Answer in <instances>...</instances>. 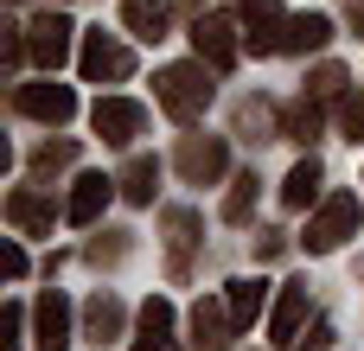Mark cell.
<instances>
[{
  "label": "cell",
  "mask_w": 364,
  "mask_h": 351,
  "mask_svg": "<svg viewBox=\"0 0 364 351\" xmlns=\"http://www.w3.org/2000/svg\"><path fill=\"white\" fill-rule=\"evenodd\" d=\"M154 96H160V109H166L173 122H192V115H205V102H211V77H205V64H166V70L154 77Z\"/></svg>",
  "instance_id": "cell-1"
},
{
  "label": "cell",
  "mask_w": 364,
  "mask_h": 351,
  "mask_svg": "<svg viewBox=\"0 0 364 351\" xmlns=\"http://www.w3.org/2000/svg\"><path fill=\"white\" fill-rule=\"evenodd\" d=\"M358 217H364V211H358V198H352V192H333V198L320 205V217L307 224V249H314V256L339 249V243L358 230Z\"/></svg>",
  "instance_id": "cell-2"
},
{
  "label": "cell",
  "mask_w": 364,
  "mask_h": 351,
  "mask_svg": "<svg viewBox=\"0 0 364 351\" xmlns=\"http://www.w3.org/2000/svg\"><path fill=\"white\" fill-rule=\"evenodd\" d=\"M77 64H83V77L90 83H122L128 70H134V58H128V45H115L109 32H83V51H77Z\"/></svg>",
  "instance_id": "cell-3"
},
{
  "label": "cell",
  "mask_w": 364,
  "mask_h": 351,
  "mask_svg": "<svg viewBox=\"0 0 364 351\" xmlns=\"http://www.w3.org/2000/svg\"><path fill=\"white\" fill-rule=\"evenodd\" d=\"M90 122H96V134H102V141L128 147V141L147 128V109H141V102H128V96H102V102L90 109Z\"/></svg>",
  "instance_id": "cell-4"
},
{
  "label": "cell",
  "mask_w": 364,
  "mask_h": 351,
  "mask_svg": "<svg viewBox=\"0 0 364 351\" xmlns=\"http://www.w3.org/2000/svg\"><path fill=\"white\" fill-rule=\"evenodd\" d=\"M70 32H77V26H70L64 13H45V19H32V26H26V51H32L45 70H58V64L70 58Z\"/></svg>",
  "instance_id": "cell-5"
},
{
  "label": "cell",
  "mask_w": 364,
  "mask_h": 351,
  "mask_svg": "<svg viewBox=\"0 0 364 351\" xmlns=\"http://www.w3.org/2000/svg\"><path fill=\"white\" fill-rule=\"evenodd\" d=\"M243 38L256 45V51H288V13H282V0H250L243 6Z\"/></svg>",
  "instance_id": "cell-6"
},
{
  "label": "cell",
  "mask_w": 364,
  "mask_h": 351,
  "mask_svg": "<svg viewBox=\"0 0 364 351\" xmlns=\"http://www.w3.org/2000/svg\"><path fill=\"white\" fill-rule=\"evenodd\" d=\"M19 109L38 115V122H70L77 115V96H70V83H26L19 90Z\"/></svg>",
  "instance_id": "cell-7"
},
{
  "label": "cell",
  "mask_w": 364,
  "mask_h": 351,
  "mask_svg": "<svg viewBox=\"0 0 364 351\" xmlns=\"http://www.w3.org/2000/svg\"><path fill=\"white\" fill-rule=\"evenodd\" d=\"M192 45H198V58H205L211 70H230V64H237V38H230V19H198V26H192Z\"/></svg>",
  "instance_id": "cell-8"
},
{
  "label": "cell",
  "mask_w": 364,
  "mask_h": 351,
  "mask_svg": "<svg viewBox=\"0 0 364 351\" xmlns=\"http://www.w3.org/2000/svg\"><path fill=\"white\" fill-rule=\"evenodd\" d=\"M109 198H115V179L83 173V179H77V192H70V224H96V217L109 211Z\"/></svg>",
  "instance_id": "cell-9"
},
{
  "label": "cell",
  "mask_w": 364,
  "mask_h": 351,
  "mask_svg": "<svg viewBox=\"0 0 364 351\" xmlns=\"http://www.w3.org/2000/svg\"><path fill=\"white\" fill-rule=\"evenodd\" d=\"M64 345H70V301L45 294L38 301V351H64Z\"/></svg>",
  "instance_id": "cell-10"
},
{
  "label": "cell",
  "mask_w": 364,
  "mask_h": 351,
  "mask_svg": "<svg viewBox=\"0 0 364 351\" xmlns=\"http://www.w3.org/2000/svg\"><path fill=\"white\" fill-rule=\"evenodd\" d=\"M134 351H173V301H147L141 307V339H134Z\"/></svg>",
  "instance_id": "cell-11"
},
{
  "label": "cell",
  "mask_w": 364,
  "mask_h": 351,
  "mask_svg": "<svg viewBox=\"0 0 364 351\" xmlns=\"http://www.w3.org/2000/svg\"><path fill=\"white\" fill-rule=\"evenodd\" d=\"M179 173H186V179H198V185H205V179H218V173H224V141H198V134H192V141L179 147Z\"/></svg>",
  "instance_id": "cell-12"
},
{
  "label": "cell",
  "mask_w": 364,
  "mask_h": 351,
  "mask_svg": "<svg viewBox=\"0 0 364 351\" xmlns=\"http://www.w3.org/2000/svg\"><path fill=\"white\" fill-rule=\"evenodd\" d=\"M262 301H269V281H230V294H224V307H230V333H250L256 313H262Z\"/></svg>",
  "instance_id": "cell-13"
},
{
  "label": "cell",
  "mask_w": 364,
  "mask_h": 351,
  "mask_svg": "<svg viewBox=\"0 0 364 351\" xmlns=\"http://www.w3.org/2000/svg\"><path fill=\"white\" fill-rule=\"evenodd\" d=\"M301 320H307V281H294V288H282V301H275V320H269V333H275V345H294V333H301Z\"/></svg>",
  "instance_id": "cell-14"
},
{
  "label": "cell",
  "mask_w": 364,
  "mask_h": 351,
  "mask_svg": "<svg viewBox=\"0 0 364 351\" xmlns=\"http://www.w3.org/2000/svg\"><path fill=\"white\" fill-rule=\"evenodd\" d=\"M6 217H13L26 237H51V205H38L32 192H13V198H6Z\"/></svg>",
  "instance_id": "cell-15"
},
{
  "label": "cell",
  "mask_w": 364,
  "mask_h": 351,
  "mask_svg": "<svg viewBox=\"0 0 364 351\" xmlns=\"http://www.w3.org/2000/svg\"><path fill=\"white\" fill-rule=\"evenodd\" d=\"M333 38V19L326 13H301V19H288V51H320Z\"/></svg>",
  "instance_id": "cell-16"
},
{
  "label": "cell",
  "mask_w": 364,
  "mask_h": 351,
  "mask_svg": "<svg viewBox=\"0 0 364 351\" xmlns=\"http://www.w3.org/2000/svg\"><path fill=\"white\" fill-rule=\"evenodd\" d=\"M224 326H230V307H218V301H198V307H192V333H198L192 345L198 351H218V333H224Z\"/></svg>",
  "instance_id": "cell-17"
},
{
  "label": "cell",
  "mask_w": 364,
  "mask_h": 351,
  "mask_svg": "<svg viewBox=\"0 0 364 351\" xmlns=\"http://www.w3.org/2000/svg\"><path fill=\"white\" fill-rule=\"evenodd\" d=\"M128 32L134 38H160L166 32V0H128Z\"/></svg>",
  "instance_id": "cell-18"
},
{
  "label": "cell",
  "mask_w": 364,
  "mask_h": 351,
  "mask_svg": "<svg viewBox=\"0 0 364 351\" xmlns=\"http://www.w3.org/2000/svg\"><path fill=\"white\" fill-rule=\"evenodd\" d=\"M154 185H160V160H134V166L122 173V198H134V205H147Z\"/></svg>",
  "instance_id": "cell-19"
},
{
  "label": "cell",
  "mask_w": 364,
  "mask_h": 351,
  "mask_svg": "<svg viewBox=\"0 0 364 351\" xmlns=\"http://www.w3.org/2000/svg\"><path fill=\"white\" fill-rule=\"evenodd\" d=\"M314 192H320V160H301V166L288 173V185H282V198H288V205H307Z\"/></svg>",
  "instance_id": "cell-20"
},
{
  "label": "cell",
  "mask_w": 364,
  "mask_h": 351,
  "mask_svg": "<svg viewBox=\"0 0 364 351\" xmlns=\"http://www.w3.org/2000/svg\"><path fill=\"white\" fill-rule=\"evenodd\" d=\"M90 333H96V339H115V333H122V307H115L109 294L90 301Z\"/></svg>",
  "instance_id": "cell-21"
},
{
  "label": "cell",
  "mask_w": 364,
  "mask_h": 351,
  "mask_svg": "<svg viewBox=\"0 0 364 351\" xmlns=\"http://www.w3.org/2000/svg\"><path fill=\"white\" fill-rule=\"evenodd\" d=\"M250 205H256V173H243V179H237V192L224 198V217H230V224H243V217H250Z\"/></svg>",
  "instance_id": "cell-22"
},
{
  "label": "cell",
  "mask_w": 364,
  "mask_h": 351,
  "mask_svg": "<svg viewBox=\"0 0 364 351\" xmlns=\"http://www.w3.org/2000/svg\"><path fill=\"white\" fill-rule=\"evenodd\" d=\"M314 128H320V102H301V109H288V134H294V141H314Z\"/></svg>",
  "instance_id": "cell-23"
},
{
  "label": "cell",
  "mask_w": 364,
  "mask_h": 351,
  "mask_svg": "<svg viewBox=\"0 0 364 351\" xmlns=\"http://www.w3.org/2000/svg\"><path fill=\"white\" fill-rule=\"evenodd\" d=\"M339 90H346V70H339V64H326V70L314 77V102H333Z\"/></svg>",
  "instance_id": "cell-24"
},
{
  "label": "cell",
  "mask_w": 364,
  "mask_h": 351,
  "mask_svg": "<svg viewBox=\"0 0 364 351\" xmlns=\"http://www.w3.org/2000/svg\"><path fill=\"white\" fill-rule=\"evenodd\" d=\"M339 128H346L352 141H358V134H364V96H352V102L339 109Z\"/></svg>",
  "instance_id": "cell-25"
},
{
  "label": "cell",
  "mask_w": 364,
  "mask_h": 351,
  "mask_svg": "<svg viewBox=\"0 0 364 351\" xmlns=\"http://www.w3.org/2000/svg\"><path fill=\"white\" fill-rule=\"evenodd\" d=\"M0 262H6V275H13V281L26 275V256H19V243H6V256H0Z\"/></svg>",
  "instance_id": "cell-26"
},
{
  "label": "cell",
  "mask_w": 364,
  "mask_h": 351,
  "mask_svg": "<svg viewBox=\"0 0 364 351\" xmlns=\"http://www.w3.org/2000/svg\"><path fill=\"white\" fill-rule=\"evenodd\" d=\"M0 351H19V307L6 313V339H0Z\"/></svg>",
  "instance_id": "cell-27"
}]
</instances>
